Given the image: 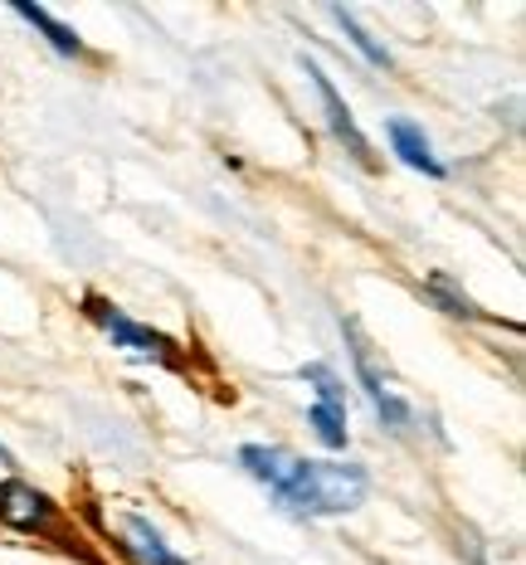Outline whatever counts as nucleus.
<instances>
[{"mask_svg":"<svg viewBox=\"0 0 526 565\" xmlns=\"http://www.w3.org/2000/svg\"><path fill=\"white\" fill-rule=\"evenodd\" d=\"M0 458H6V463H10V454H6V449H0Z\"/></svg>","mask_w":526,"mask_h":565,"instance_id":"9d476101","label":"nucleus"},{"mask_svg":"<svg viewBox=\"0 0 526 565\" xmlns=\"http://www.w3.org/2000/svg\"><path fill=\"white\" fill-rule=\"evenodd\" d=\"M390 147H395V157H405L415 171H429V175L443 171L439 161H434V147H429V137L419 132L415 122H405V117H395V122H390Z\"/></svg>","mask_w":526,"mask_h":565,"instance_id":"39448f33","label":"nucleus"},{"mask_svg":"<svg viewBox=\"0 0 526 565\" xmlns=\"http://www.w3.org/2000/svg\"><path fill=\"white\" fill-rule=\"evenodd\" d=\"M336 20H342V30L351 34V44H356V50H361V54H366V58H371V64H390V54H385V50H380V44H376V40H371V34H366V30H361V25H356V20H351V15H346V10H336Z\"/></svg>","mask_w":526,"mask_h":565,"instance_id":"1a4fd4ad","label":"nucleus"},{"mask_svg":"<svg viewBox=\"0 0 526 565\" xmlns=\"http://www.w3.org/2000/svg\"><path fill=\"white\" fill-rule=\"evenodd\" d=\"M93 317H98L103 332H108L112 341H122V347H132V351H147V356H167V351H171L167 337H157L151 327L127 322V317L117 312V308H103V302H93Z\"/></svg>","mask_w":526,"mask_h":565,"instance_id":"20e7f679","label":"nucleus"},{"mask_svg":"<svg viewBox=\"0 0 526 565\" xmlns=\"http://www.w3.org/2000/svg\"><path fill=\"white\" fill-rule=\"evenodd\" d=\"M15 10L30 20V25H40L44 34H50V44H54L58 54H78V50H84V44H78V34L68 30V25H58L54 15H44V10H34V6H15Z\"/></svg>","mask_w":526,"mask_h":565,"instance_id":"6e6552de","label":"nucleus"},{"mask_svg":"<svg viewBox=\"0 0 526 565\" xmlns=\"http://www.w3.org/2000/svg\"><path fill=\"white\" fill-rule=\"evenodd\" d=\"M308 78H312V84H318V98H322L326 117H332V132H336V137H342L346 147H351V157H356V161H366V167H371V141L361 137V127H356V117H351V108H346L342 98H336L332 78H326L318 64H308Z\"/></svg>","mask_w":526,"mask_h":565,"instance_id":"7ed1b4c3","label":"nucleus"},{"mask_svg":"<svg viewBox=\"0 0 526 565\" xmlns=\"http://www.w3.org/2000/svg\"><path fill=\"white\" fill-rule=\"evenodd\" d=\"M0 522L20 526V532H44L54 522V502L44 492H34L30 482H0Z\"/></svg>","mask_w":526,"mask_h":565,"instance_id":"f03ea898","label":"nucleus"},{"mask_svg":"<svg viewBox=\"0 0 526 565\" xmlns=\"http://www.w3.org/2000/svg\"><path fill=\"white\" fill-rule=\"evenodd\" d=\"M122 536L132 541V551L142 556V565H181V561H175L171 551H167V541L151 532L142 516H127V522H122Z\"/></svg>","mask_w":526,"mask_h":565,"instance_id":"423d86ee","label":"nucleus"},{"mask_svg":"<svg viewBox=\"0 0 526 565\" xmlns=\"http://www.w3.org/2000/svg\"><path fill=\"white\" fill-rule=\"evenodd\" d=\"M312 429H318V439L326 449H346V415L342 405H312Z\"/></svg>","mask_w":526,"mask_h":565,"instance_id":"0eeeda50","label":"nucleus"},{"mask_svg":"<svg viewBox=\"0 0 526 565\" xmlns=\"http://www.w3.org/2000/svg\"><path fill=\"white\" fill-rule=\"evenodd\" d=\"M239 458L273 498H283L298 512L336 516L366 502V473L351 463H312V458H298L288 449H264V444H249Z\"/></svg>","mask_w":526,"mask_h":565,"instance_id":"f257e3e1","label":"nucleus"}]
</instances>
